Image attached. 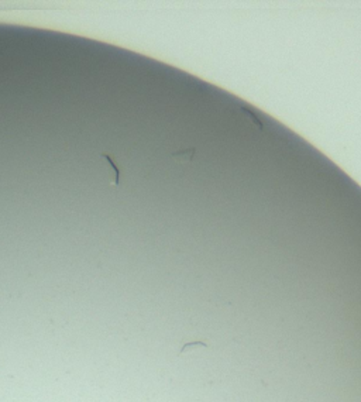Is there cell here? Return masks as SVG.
<instances>
[{"instance_id":"obj_1","label":"cell","mask_w":361,"mask_h":402,"mask_svg":"<svg viewBox=\"0 0 361 402\" xmlns=\"http://www.w3.org/2000/svg\"><path fill=\"white\" fill-rule=\"evenodd\" d=\"M102 158L106 159V161L109 162L110 168L114 171V182H113V185H114V186H117V185H119V178H120V171H119V168L116 167V164L113 162V159L110 156H107V154H102Z\"/></svg>"},{"instance_id":"obj_2","label":"cell","mask_w":361,"mask_h":402,"mask_svg":"<svg viewBox=\"0 0 361 402\" xmlns=\"http://www.w3.org/2000/svg\"><path fill=\"white\" fill-rule=\"evenodd\" d=\"M192 347H208V344H205V343H202V341L189 343V344H185V346L182 347V350H181V354H184L185 352H189V349H192Z\"/></svg>"}]
</instances>
